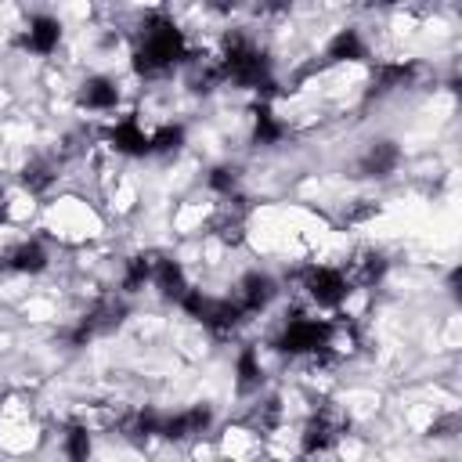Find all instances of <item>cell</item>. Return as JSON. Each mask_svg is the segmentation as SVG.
<instances>
[{"instance_id":"1","label":"cell","mask_w":462,"mask_h":462,"mask_svg":"<svg viewBox=\"0 0 462 462\" xmlns=\"http://www.w3.org/2000/svg\"><path fill=\"white\" fill-rule=\"evenodd\" d=\"M184 58H188L184 32L166 14H152L141 25V36H137V47H134V72L144 76V79H155V76H166Z\"/></svg>"},{"instance_id":"2","label":"cell","mask_w":462,"mask_h":462,"mask_svg":"<svg viewBox=\"0 0 462 462\" xmlns=\"http://www.w3.org/2000/svg\"><path fill=\"white\" fill-rule=\"evenodd\" d=\"M220 65V79L235 83V87H271V58L242 32H227L224 36V51L217 58Z\"/></svg>"},{"instance_id":"3","label":"cell","mask_w":462,"mask_h":462,"mask_svg":"<svg viewBox=\"0 0 462 462\" xmlns=\"http://www.w3.org/2000/svg\"><path fill=\"white\" fill-rule=\"evenodd\" d=\"M180 307L191 314V318H199L213 336H231L238 325H242V318H245V310L235 303V300H213V296H202V289H188L184 292V300H180Z\"/></svg>"},{"instance_id":"4","label":"cell","mask_w":462,"mask_h":462,"mask_svg":"<svg viewBox=\"0 0 462 462\" xmlns=\"http://www.w3.org/2000/svg\"><path fill=\"white\" fill-rule=\"evenodd\" d=\"M328 332H332V321H321V318H307V314H296L285 321L282 336L274 339V346L282 354H325V343H328Z\"/></svg>"},{"instance_id":"5","label":"cell","mask_w":462,"mask_h":462,"mask_svg":"<svg viewBox=\"0 0 462 462\" xmlns=\"http://www.w3.org/2000/svg\"><path fill=\"white\" fill-rule=\"evenodd\" d=\"M343 433H346V415L336 411V408H318V411L307 419L303 433H300V448H303V455H321V451H328Z\"/></svg>"},{"instance_id":"6","label":"cell","mask_w":462,"mask_h":462,"mask_svg":"<svg viewBox=\"0 0 462 462\" xmlns=\"http://www.w3.org/2000/svg\"><path fill=\"white\" fill-rule=\"evenodd\" d=\"M303 289L318 307H339L350 292V282L339 267H307L303 271Z\"/></svg>"},{"instance_id":"7","label":"cell","mask_w":462,"mask_h":462,"mask_svg":"<svg viewBox=\"0 0 462 462\" xmlns=\"http://www.w3.org/2000/svg\"><path fill=\"white\" fill-rule=\"evenodd\" d=\"M209 422H213L209 404H191V408H184L177 415H166L162 426H159V437H166V440H195V437H202L209 430Z\"/></svg>"},{"instance_id":"8","label":"cell","mask_w":462,"mask_h":462,"mask_svg":"<svg viewBox=\"0 0 462 462\" xmlns=\"http://www.w3.org/2000/svg\"><path fill=\"white\" fill-rule=\"evenodd\" d=\"M274 292H278V285H274L271 274H263V271H249V274L238 282V296H235V303H238L245 314H256V310H263V307L274 300Z\"/></svg>"},{"instance_id":"9","label":"cell","mask_w":462,"mask_h":462,"mask_svg":"<svg viewBox=\"0 0 462 462\" xmlns=\"http://www.w3.org/2000/svg\"><path fill=\"white\" fill-rule=\"evenodd\" d=\"M152 285L159 289V296H162V300H173V303H180V300H184V292L191 289V285H188V278H184V267H180L177 260H170V256H155Z\"/></svg>"},{"instance_id":"10","label":"cell","mask_w":462,"mask_h":462,"mask_svg":"<svg viewBox=\"0 0 462 462\" xmlns=\"http://www.w3.org/2000/svg\"><path fill=\"white\" fill-rule=\"evenodd\" d=\"M401 162V148L393 141H372L368 152L357 159V170L361 177H390Z\"/></svg>"},{"instance_id":"11","label":"cell","mask_w":462,"mask_h":462,"mask_svg":"<svg viewBox=\"0 0 462 462\" xmlns=\"http://www.w3.org/2000/svg\"><path fill=\"white\" fill-rule=\"evenodd\" d=\"M4 271H14V274H40L43 267H47V249L40 245V242H18V245H11L7 253H4V263H0Z\"/></svg>"},{"instance_id":"12","label":"cell","mask_w":462,"mask_h":462,"mask_svg":"<svg viewBox=\"0 0 462 462\" xmlns=\"http://www.w3.org/2000/svg\"><path fill=\"white\" fill-rule=\"evenodd\" d=\"M343 274H346L350 289H354V285L372 289V285L386 274V256H383V253H375V249H361V253L350 260V267H346Z\"/></svg>"},{"instance_id":"13","label":"cell","mask_w":462,"mask_h":462,"mask_svg":"<svg viewBox=\"0 0 462 462\" xmlns=\"http://www.w3.org/2000/svg\"><path fill=\"white\" fill-rule=\"evenodd\" d=\"M58 40H61V25H58V18H51V14H36V18L29 22L25 36H22V47L32 51V54H51V51L58 47Z\"/></svg>"},{"instance_id":"14","label":"cell","mask_w":462,"mask_h":462,"mask_svg":"<svg viewBox=\"0 0 462 462\" xmlns=\"http://www.w3.org/2000/svg\"><path fill=\"white\" fill-rule=\"evenodd\" d=\"M79 105L90 108V112H112L119 105V87L116 79L108 76H90L83 87H79Z\"/></svg>"},{"instance_id":"15","label":"cell","mask_w":462,"mask_h":462,"mask_svg":"<svg viewBox=\"0 0 462 462\" xmlns=\"http://www.w3.org/2000/svg\"><path fill=\"white\" fill-rule=\"evenodd\" d=\"M108 141H112V148L123 152V155H148V152H152V148H148V134L141 130V123H137L134 116H123V119L108 130Z\"/></svg>"},{"instance_id":"16","label":"cell","mask_w":462,"mask_h":462,"mask_svg":"<svg viewBox=\"0 0 462 462\" xmlns=\"http://www.w3.org/2000/svg\"><path fill=\"white\" fill-rule=\"evenodd\" d=\"M415 76V61H383L375 72H372V97L375 94H390V90H401L408 87Z\"/></svg>"},{"instance_id":"17","label":"cell","mask_w":462,"mask_h":462,"mask_svg":"<svg viewBox=\"0 0 462 462\" xmlns=\"http://www.w3.org/2000/svg\"><path fill=\"white\" fill-rule=\"evenodd\" d=\"M235 383H238V393H256L263 386V365H260V354L256 346H242L238 357H235Z\"/></svg>"},{"instance_id":"18","label":"cell","mask_w":462,"mask_h":462,"mask_svg":"<svg viewBox=\"0 0 462 462\" xmlns=\"http://www.w3.org/2000/svg\"><path fill=\"white\" fill-rule=\"evenodd\" d=\"M368 51H365V40L357 29H339L328 47H325V61H361Z\"/></svg>"},{"instance_id":"19","label":"cell","mask_w":462,"mask_h":462,"mask_svg":"<svg viewBox=\"0 0 462 462\" xmlns=\"http://www.w3.org/2000/svg\"><path fill=\"white\" fill-rule=\"evenodd\" d=\"M159 426H162V415L152 411V408H141V411H134V415L123 419V433H126L134 444H144V440L159 437Z\"/></svg>"},{"instance_id":"20","label":"cell","mask_w":462,"mask_h":462,"mask_svg":"<svg viewBox=\"0 0 462 462\" xmlns=\"http://www.w3.org/2000/svg\"><path fill=\"white\" fill-rule=\"evenodd\" d=\"M58 180V166L51 159H32L25 170H22V188L32 191V195H43L51 191V184Z\"/></svg>"},{"instance_id":"21","label":"cell","mask_w":462,"mask_h":462,"mask_svg":"<svg viewBox=\"0 0 462 462\" xmlns=\"http://www.w3.org/2000/svg\"><path fill=\"white\" fill-rule=\"evenodd\" d=\"M61 448H65V458L69 462H90V430L87 426H79V422H72L69 430H65V437H61Z\"/></svg>"},{"instance_id":"22","label":"cell","mask_w":462,"mask_h":462,"mask_svg":"<svg viewBox=\"0 0 462 462\" xmlns=\"http://www.w3.org/2000/svg\"><path fill=\"white\" fill-rule=\"evenodd\" d=\"M152 267H155V256L152 253H137L126 260V274H123V289L126 292H137L144 282H152Z\"/></svg>"},{"instance_id":"23","label":"cell","mask_w":462,"mask_h":462,"mask_svg":"<svg viewBox=\"0 0 462 462\" xmlns=\"http://www.w3.org/2000/svg\"><path fill=\"white\" fill-rule=\"evenodd\" d=\"M282 134H285V126L278 123V116H274L267 105H260V108H256L253 141H256V144H278V141H282Z\"/></svg>"},{"instance_id":"24","label":"cell","mask_w":462,"mask_h":462,"mask_svg":"<svg viewBox=\"0 0 462 462\" xmlns=\"http://www.w3.org/2000/svg\"><path fill=\"white\" fill-rule=\"evenodd\" d=\"M184 144V126L180 123H166V126H159L155 134H148V148L155 152V155H170V152H177Z\"/></svg>"},{"instance_id":"25","label":"cell","mask_w":462,"mask_h":462,"mask_svg":"<svg viewBox=\"0 0 462 462\" xmlns=\"http://www.w3.org/2000/svg\"><path fill=\"white\" fill-rule=\"evenodd\" d=\"M209 188L220 195H231L238 188V170L235 166H213L209 170Z\"/></svg>"},{"instance_id":"26","label":"cell","mask_w":462,"mask_h":462,"mask_svg":"<svg viewBox=\"0 0 462 462\" xmlns=\"http://www.w3.org/2000/svg\"><path fill=\"white\" fill-rule=\"evenodd\" d=\"M7 220V202H4V195H0V224Z\"/></svg>"}]
</instances>
